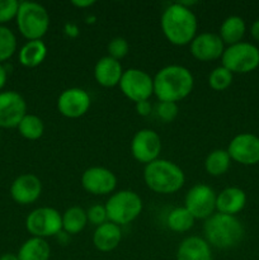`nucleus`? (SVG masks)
I'll use <instances>...</instances> for the list:
<instances>
[{"label": "nucleus", "instance_id": "nucleus-1", "mask_svg": "<svg viewBox=\"0 0 259 260\" xmlns=\"http://www.w3.org/2000/svg\"><path fill=\"white\" fill-rule=\"evenodd\" d=\"M163 35L174 46L189 45L197 36V17L182 3H173L164 9L160 19Z\"/></svg>", "mask_w": 259, "mask_h": 260}, {"label": "nucleus", "instance_id": "nucleus-2", "mask_svg": "<svg viewBox=\"0 0 259 260\" xmlns=\"http://www.w3.org/2000/svg\"><path fill=\"white\" fill-rule=\"evenodd\" d=\"M195 78L185 66L168 65L154 76V94L159 102L178 103L193 90Z\"/></svg>", "mask_w": 259, "mask_h": 260}, {"label": "nucleus", "instance_id": "nucleus-3", "mask_svg": "<svg viewBox=\"0 0 259 260\" xmlns=\"http://www.w3.org/2000/svg\"><path fill=\"white\" fill-rule=\"evenodd\" d=\"M203 233L210 246L226 250L240 244L244 238V226L236 216L217 212L205 220Z\"/></svg>", "mask_w": 259, "mask_h": 260}, {"label": "nucleus", "instance_id": "nucleus-4", "mask_svg": "<svg viewBox=\"0 0 259 260\" xmlns=\"http://www.w3.org/2000/svg\"><path fill=\"white\" fill-rule=\"evenodd\" d=\"M144 180L150 190L159 194H173L183 188L185 175L182 168L167 159H157L145 165Z\"/></svg>", "mask_w": 259, "mask_h": 260}, {"label": "nucleus", "instance_id": "nucleus-5", "mask_svg": "<svg viewBox=\"0 0 259 260\" xmlns=\"http://www.w3.org/2000/svg\"><path fill=\"white\" fill-rule=\"evenodd\" d=\"M15 20L20 35L28 41L42 40L50 28V14L47 9L35 2L20 3Z\"/></svg>", "mask_w": 259, "mask_h": 260}, {"label": "nucleus", "instance_id": "nucleus-6", "mask_svg": "<svg viewBox=\"0 0 259 260\" xmlns=\"http://www.w3.org/2000/svg\"><path fill=\"white\" fill-rule=\"evenodd\" d=\"M108 221L124 226L136 220L142 212V200L136 192L130 189L112 193L106 205Z\"/></svg>", "mask_w": 259, "mask_h": 260}, {"label": "nucleus", "instance_id": "nucleus-7", "mask_svg": "<svg viewBox=\"0 0 259 260\" xmlns=\"http://www.w3.org/2000/svg\"><path fill=\"white\" fill-rule=\"evenodd\" d=\"M223 68L233 74H248L259 66V50L249 42L228 46L221 56Z\"/></svg>", "mask_w": 259, "mask_h": 260}, {"label": "nucleus", "instance_id": "nucleus-8", "mask_svg": "<svg viewBox=\"0 0 259 260\" xmlns=\"http://www.w3.org/2000/svg\"><path fill=\"white\" fill-rule=\"evenodd\" d=\"M25 229L33 238H52L62 231V215L53 207H38L25 218Z\"/></svg>", "mask_w": 259, "mask_h": 260}, {"label": "nucleus", "instance_id": "nucleus-9", "mask_svg": "<svg viewBox=\"0 0 259 260\" xmlns=\"http://www.w3.org/2000/svg\"><path fill=\"white\" fill-rule=\"evenodd\" d=\"M118 85L122 94L135 103L150 101V96L154 94V78L141 69L124 70Z\"/></svg>", "mask_w": 259, "mask_h": 260}, {"label": "nucleus", "instance_id": "nucleus-10", "mask_svg": "<svg viewBox=\"0 0 259 260\" xmlns=\"http://www.w3.org/2000/svg\"><path fill=\"white\" fill-rule=\"evenodd\" d=\"M215 190L207 184H196L187 192L184 207L196 220H207L216 211Z\"/></svg>", "mask_w": 259, "mask_h": 260}, {"label": "nucleus", "instance_id": "nucleus-11", "mask_svg": "<svg viewBox=\"0 0 259 260\" xmlns=\"http://www.w3.org/2000/svg\"><path fill=\"white\" fill-rule=\"evenodd\" d=\"M161 152V139L151 128H142L135 134L131 141V154L136 161L150 164L159 159Z\"/></svg>", "mask_w": 259, "mask_h": 260}, {"label": "nucleus", "instance_id": "nucleus-12", "mask_svg": "<svg viewBox=\"0 0 259 260\" xmlns=\"http://www.w3.org/2000/svg\"><path fill=\"white\" fill-rule=\"evenodd\" d=\"M91 99L86 90L81 88L65 89L57 98V109L61 116L70 119L80 118L88 113Z\"/></svg>", "mask_w": 259, "mask_h": 260}, {"label": "nucleus", "instance_id": "nucleus-13", "mask_svg": "<svg viewBox=\"0 0 259 260\" xmlns=\"http://www.w3.org/2000/svg\"><path fill=\"white\" fill-rule=\"evenodd\" d=\"M81 185L90 194L107 196L116 189L117 177L108 168L90 167L81 175Z\"/></svg>", "mask_w": 259, "mask_h": 260}, {"label": "nucleus", "instance_id": "nucleus-14", "mask_svg": "<svg viewBox=\"0 0 259 260\" xmlns=\"http://www.w3.org/2000/svg\"><path fill=\"white\" fill-rule=\"evenodd\" d=\"M27 114V103L19 93L13 90L0 91V127H18L23 117Z\"/></svg>", "mask_w": 259, "mask_h": 260}, {"label": "nucleus", "instance_id": "nucleus-15", "mask_svg": "<svg viewBox=\"0 0 259 260\" xmlns=\"http://www.w3.org/2000/svg\"><path fill=\"white\" fill-rule=\"evenodd\" d=\"M231 160L241 165H255L259 162V137L251 134L236 135L228 146Z\"/></svg>", "mask_w": 259, "mask_h": 260}, {"label": "nucleus", "instance_id": "nucleus-16", "mask_svg": "<svg viewBox=\"0 0 259 260\" xmlns=\"http://www.w3.org/2000/svg\"><path fill=\"white\" fill-rule=\"evenodd\" d=\"M189 51L193 57L202 62H210L221 58L225 51V43L218 33L203 32L197 35L189 43Z\"/></svg>", "mask_w": 259, "mask_h": 260}, {"label": "nucleus", "instance_id": "nucleus-17", "mask_svg": "<svg viewBox=\"0 0 259 260\" xmlns=\"http://www.w3.org/2000/svg\"><path fill=\"white\" fill-rule=\"evenodd\" d=\"M42 193V182L35 174H22L14 179L10 187V196L18 205L27 206L35 203Z\"/></svg>", "mask_w": 259, "mask_h": 260}, {"label": "nucleus", "instance_id": "nucleus-18", "mask_svg": "<svg viewBox=\"0 0 259 260\" xmlns=\"http://www.w3.org/2000/svg\"><path fill=\"white\" fill-rule=\"evenodd\" d=\"M123 71L119 61L107 55L96 61L94 66V79L103 88H113L119 84Z\"/></svg>", "mask_w": 259, "mask_h": 260}, {"label": "nucleus", "instance_id": "nucleus-19", "mask_svg": "<svg viewBox=\"0 0 259 260\" xmlns=\"http://www.w3.org/2000/svg\"><path fill=\"white\" fill-rule=\"evenodd\" d=\"M246 205V194L238 187H228L216 197V211L225 215L236 216Z\"/></svg>", "mask_w": 259, "mask_h": 260}, {"label": "nucleus", "instance_id": "nucleus-20", "mask_svg": "<svg viewBox=\"0 0 259 260\" xmlns=\"http://www.w3.org/2000/svg\"><path fill=\"white\" fill-rule=\"evenodd\" d=\"M122 240L121 226L107 221L103 225L95 228L93 234V244L96 250L102 253L113 251Z\"/></svg>", "mask_w": 259, "mask_h": 260}, {"label": "nucleus", "instance_id": "nucleus-21", "mask_svg": "<svg viewBox=\"0 0 259 260\" xmlns=\"http://www.w3.org/2000/svg\"><path fill=\"white\" fill-rule=\"evenodd\" d=\"M177 260H212L210 244L200 236L185 238L178 246Z\"/></svg>", "mask_w": 259, "mask_h": 260}, {"label": "nucleus", "instance_id": "nucleus-22", "mask_svg": "<svg viewBox=\"0 0 259 260\" xmlns=\"http://www.w3.org/2000/svg\"><path fill=\"white\" fill-rule=\"evenodd\" d=\"M18 57L24 68H37L47 57V46L42 40L27 41L19 50Z\"/></svg>", "mask_w": 259, "mask_h": 260}, {"label": "nucleus", "instance_id": "nucleus-23", "mask_svg": "<svg viewBox=\"0 0 259 260\" xmlns=\"http://www.w3.org/2000/svg\"><path fill=\"white\" fill-rule=\"evenodd\" d=\"M245 30L246 25L243 18L239 15H230L221 23L218 36L225 45L233 46L241 42Z\"/></svg>", "mask_w": 259, "mask_h": 260}, {"label": "nucleus", "instance_id": "nucleus-24", "mask_svg": "<svg viewBox=\"0 0 259 260\" xmlns=\"http://www.w3.org/2000/svg\"><path fill=\"white\" fill-rule=\"evenodd\" d=\"M17 255L19 260H50L51 246L46 239L32 236L22 244Z\"/></svg>", "mask_w": 259, "mask_h": 260}, {"label": "nucleus", "instance_id": "nucleus-25", "mask_svg": "<svg viewBox=\"0 0 259 260\" xmlns=\"http://www.w3.org/2000/svg\"><path fill=\"white\" fill-rule=\"evenodd\" d=\"M88 225L86 210L73 206L62 213V230L69 235H78Z\"/></svg>", "mask_w": 259, "mask_h": 260}, {"label": "nucleus", "instance_id": "nucleus-26", "mask_svg": "<svg viewBox=\"0 0 259 260\" xmlns=\"http://www.w3.org/2000/svg\"><path fill=\"white\" fill-rule=\"evenodd\" d=\"M231 164V157L228 150L216 149L206 156L205 169L211 177H220L229 170Z\"/></svg>", "mask_w": 259, "mask_h": 260}, {"label": "nucleus", "instance_id": "nucleus-27", "mask_svg": "<svg viewBox=\"0 0 259 260\" xmlns=\"http://www.w3.org/2000/svg\"><path fill=\"white\" fill-rule=\"evenodd\" d=\"M196 218L185 207H175L167 217V225L174 233H185L195 225Z\"/></svg>", "mask_w": 259, "mask_h": 260}, {"label": "nucleus", "instance_id": "nucleus-28", "mask_svg": "<svg viewBox=\"0 0 259 260\" xmlns=\"http://www.w3.org/2000/svg\"><path fill=\"white\" fill-rule=\"evenodd\" d=\"M18 131H19L20 136L24 137L25 140L29 141H36V140L41 139L45 132V123L42 119L36 114L27 113L22 118V121L18 124Z\"/></svg>", "mask_w": 259, "mask_h": 260}, {"label": "nucleus", "instance_id": "nucleus-29", "mask_svg": "<svg viewBox=\"0 0 259 260\" xmlns=\"http://www.w3.org/2000/svg\"><path fill=\"white\" fill-rule=\"evenodd\" d=\"M17 51V37L10 28L0 25V63L8 61Z\"/></svg>", "mask_w": 259, "mask_h": 260}, {"label": "nucleus", "instance_id": "nucleus-30", "mask_svg": "<svg viewBox=\"0 0 259 260\" xmlns=\"http://www.w3.org/2000/svg\"><path fill=\"white\" fill-rule=\"evenodd\" d=\"M234 79V74L223 68L222 65L213 69L208 75V85L215 91H223L231 85Z\"/></svg>", "mask_w": 259, "mask_h": 260}, {"label": "nucleus", "instance_id": "nucleus-31", "mask_svg": "<svg viewBox=\"0 0 259 260\" xmlns=\"http://www.w3.org/2000/svg\"><path fill=\"white\" fill-rule=\"evenodd\" d=\"M107 51H108L109 57L114 58V60L119 61L127 56L130 51V45L127 42L126 38L123 37H114L109 41L108 46H107Z\"/></svg>", "mask_w": 259, "mask_h": 260}, {"label": "nucleus", "instance_id": "nucleus-32", "mask_svg": "<svg viewBox=\"0 0 259 260\" xmlns=\"http://www.w3.org/2000/svg\"><path fill=\"white\" fill-rule=\"evenodd\" d=\"M156 116L165 123H170L174 121L179 113L178 103H172V102H159L155 107Z\"/></svg>", "mask_w": 259, "mask_h": 260}, {"label": "nucleus", "instance_id": "nucleus-33", "mask_svg": "<svg viewBox=\"0 0 259 260\" xmlns=\"http://www.w3.org/2000/svg\"><path fill=\"white\" fill-rule=\"evenodd\" d=\"M19 4L17 0H0V25H4L17 17Z\"/></svg>", "mask_w": 259, "mask_h": 260}, {"label": "nucleus", "instance_id": "nucleus-34", "mask_svg": "<svg viewBox=\"0 0 259 260\" xmlns=\"http://www.w3.org/2000/svg\"><path fill=\"white\" fill-rule=\"evenodd\" d=\"M86 216H88V222L94 225L95 228L103 225L108 221V215H107L106 206L104 205H93L86 210Z\"/></svg>", "mask_w": 259, "mask_h": 260}, {"label": "nucleus", "instance_id": "nucleus-35", "mask_svg": "<svg viewBox=\"0 0 259 260\" xmlns=\"http://www.w3.org/2000/svg\"><path fill=\"white\" fill-rule=\"evenodd\" d=\"M135 109H136V113L141 117H147L151 114L152 112V106L150 103V101H142L139 103H135Z\"/></svg>", "mask_w": 259, "mask_h": 260}, {"label": "nucleus", "instance_id": "nucleus-36", "mask_svg": "<svg viewBox=\"0 0 259 260\" xmlns=\"http://www.w3.org/2000/svg\"><path fill=\"white\" fill-rule=\"evenodd\" d=\"M94 4H95L94 0H73L71 2V5H74L78 9H86V8H90Z\"/></svg>", "mask_w": 259, "mask_h": 260}, {"label": "nucleus", "instance_id": "nucleus-37", "mask_svg": "<svg viewBox=\"0 0 259 260\" xmlns=\"http://www.w3.org/2000/svg\"><path fill=\"white\" fill-rule=\"evenodd\" d=\"M7 79H8L7 69L4 68L3 63H0V91H2V89L4 88L5 84H7Z\"/></svg>", "mask_w": 259, "mask_h": 260}, {"label": "nucleus", "instance_id": "nucleus-38", "mask_svg": "<svg viewBox=\"0 0 259 260\" xmlns=\"http://www.w3.org/2000/svg\"><path fill=\"white\" fill-rule=\"evenodd\" d=\"M65 33L69 37H76L79 35V29L75 24H66L65 25Z\"/></svg>", "mask_w": 259, "mask_h": 260}, {"label": "nucleus", "instance_id": "nucleus-39", "mask_svg": "<svg viewBox=\"0 0 259 260\" xmlns=\"http://www.w3.org/2000/svg\"><path fill=\"white\" fill-rule=\"evenodd\" d=\"M250 33H251V37H253L254 40L259 41V19L255 20V22L251 24Z\"/></svg>", "mask_w": 259, "mask_h": 260}, {"label": "nucleus", "instance_id": "nucleus-40", "mask_svg": "<svg viewBox=\"0 0 259 260\" xmlns=\"http://www.w3.org/2000/svg\"><path fill=\"white\" fill-rule=\"evenodd\" d=\"M0 260H19V259H18V255H15V254L7 253V254H3V255L0 256Z\"/></svg>", "mask_w": 259, "mask_h": 260}]
</instances>
